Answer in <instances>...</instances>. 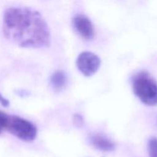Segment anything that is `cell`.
I'll return each mask as SVG.
<instances>
[{
  "label": "cell",
  "instance_id": "cell-1",
  "mask_svg": "<svg viewBox=\"0 0 157 157\" xmlns=\"http://www.w3.org/2000/svg\"><path fill=\"white\" fill-rule=\"evenodd\" d=\"M3 34L11 42L21 48L48 47L49 28L42 15L28 8H9L3 15Z\"/></svg>",
  "mask_w": 157,
  "mask_h": 157
},
{
  "label": "cell",
  "instance_id": "cell-2",
  "mask_svg": "<svg viewBox=\"0 0 157 157\" xmlns=\"http://www.w3.org/2000/svg\"><path fill=\"white\" fill-rule=\"evenodd\" d=\"M136 96L147 106L157 105V83L147 71H140L132 79Z\"/></svg>",
  "mask_w": 157,
  "mask_h": 157
},
{
  "label": "cell",
  "instance_id": "cell-3",
  "mask_svg": "<svg viewBox=\"0 0 157 157\" xmlns=\"http://www.w3.org/2000/svg\"><path fill=\"white\" fill-rule=\"evenodd\" d=\"M6 130L17 138L26 142L33 141L38 133L37 127L32 123L18 116L9 117Z\"/></svg>",
  "mask_w": 157,
  "mask_h": 157
},
{
  "label": "cell",
  "instance_id": "cell-4",
  "mask_svg": "<svg viewBox=\"0 0 157 157\" xmlns=\"http://www.w3.org/2000/svg\"><path fill=\"white\" fill-rule=\"evenodd\" d=\"M77 67L78 70L86 77L94 75L101 66V59L95 54L90 52H84L77 58Z\"/></svg>",
  "mask_w": 157,
  "mask_h": 157
},
{
  "label": "cell",
  "instance_id": "cell-5",
  "mask_svg": "<svg viewBox=\"0 0 157 157\" xmlns=\"http://www.w3.org/2000/svg\"><path fill=\"white\" fill-rule=\"evenodd\" d=\"M73 26L77 33L84 39L90 41L94 37V29L93 24L85 15H76L73 18Z\"/></svg>",
  "mask_w": 157,
  "mask_h": 157
},
{
  "label": "cell",
  "instance_id": "cell-6",
  "mask_svg": "<svg viewBox=\"0 0 157 157\" xmlns=\"http://www.w3.org/2000/svg\"><path fill=\"white\" fill-rule=\"evenodd\" d=\"M90 144L94 148L104 152L113 151L115 145L110 140L101 134L91 135L90 137Z\"/></svg>",
  "mask_w": 157,
  "mask_h": 157
},
{
  "label": "cell",
  "instance_id": "cell-7",
  "mask_svg": "<svg viewBox=\"0 0 157 157\" xmlns=\"http://www.w3.org/2000/svg\"><path fill=\"white\" fill-rule=\"evenodd\" d=\"M67 81L65 73L61 70H58L51 77V84L54 90L59 91L64 87Z\"/></svg>",
  "mask_w": 157,
  "mask_h": 157
},
{
  "label": "cell",
  "instance_id": "cell-8",
  "mask_svg": "<svg viewBox=\"0 0 157 157\" xmlns=\"http://www.w3.org/2000/svg\"><path fill=\"white\" fill-rule=\"evenodd\" d=\"M148 152L150 157H157V138L150 139L148 142Z\"/></svg>",
  "mask_w": 157,
  "mask_h": 157
},
{
  "label": "cell",
  "instance_id": "cell-9",
  "mask_svg": "<svg viewBox=\"0 0 157 157\" xmlns=\"http://www.w3.org/2000/svg\"><path fill=\"white\" fill-rule=\"evenodd\" d=\"M9 116H8L6 113L0 111V134L7 127L8 121H9Z\"/></svg>",
  "mask_w": 157,
  "mask_h": 157
},
{
  "label": "cell",
  "instance_id": "cell-10",
  "mask_svg": "<svg viewBox=\"0 0 157 157\" xmlns=\"http://www.w3.org/2000/svg\"><path fill=\"white\" fill-rule=\"evenodd\" d=\"M74 123L76 126L78 127H81L83 124H84V121H83V118L81 115L76 114L74 117Z\"/></svg>",
  "mask_w": 157,
  "mask_h": 157
},
{
  "label": "cell",
  "instance_id": "cell-11",
  "mask_svg": "<svg viewBox=\"0 0 157 157\" xmlns=\"http://www.w3.org/2000/svg\"><path fill=\"white\" fill-rule=\"evenodd\" d=\"M0 104H2L4 107H7V106H9V102L8 100H6V98H4L1 94H0Z\"/></svg>",
  "mask_w": 157,
  "mask_h": 157
}]
</instances>
